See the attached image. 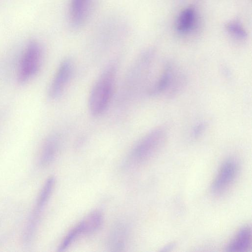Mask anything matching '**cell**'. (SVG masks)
<instances>
[{
  "mask_svg": "<svg viewBox=\"0 0 252 252\" xmlns=\"http://www.w3.org/2000/svg\"><path fill=\"white\" fill-rule=\"evenodd\" d=\"M116 76L114 64L107 66L93 86L89 96V109L93 116L102 115L107 109L113 96Z\"/></svg>",
  "mask_w": 252,
  "mask_h": 252,
  "instance_id": "obj_1",
  "label": "cell"
},
{
  "mask_svg": "<svg viewBox=\"0 0 252 252\" xmlns=\"http://www.w3.org/2000/svg\"><path fill=\"white\" fill-rule=\"evenodd\" d=\"M167 138V133L163 128L158 127L150 131L132 148L127 158V163L136 165L150 160L160 153Z\"/></svg>",
  "mask_w": 252,
  "mask_h": 252,
  "instance_id": "obj_2",
  "label": "cell"
},
{
  "mask_svg": "<svg viewBox=\"0 0 252 252\" xmlns=\"http://www.w3.org/2000/svg\"><path fill=\"white\" fill-rule=\"evenodd\" d=\"M42 62V50L35 41L30 42L21 57L17 78L20 83L30 80L38 72Z\"/></svg>",
  "mask_w": 252,
  "mask_h": 252,
  "instance_id": "obj_3",
  "label": "cell"
},
{
  "mask_svg": "<svg viewBox=\"0 0 252 252\" xmlns=\"http://www.w3.org/2000/svg\"><path fill=\"white\" fill-rule=\"evenodd\" d=\"M238 164L233 158L224 161L220 166L211 186L212 192L216 195L225 192L235 181L238 173Z\"/></svg>",
  "mask_w": 252,
  "mask_h": 252,
  "instance_id": "obj_4",
  "label": "cell"
},
{
  "mask_svg": "<svg viewBox=\"0 0 252 252\" xmlns=\"http://www.w3.org/2000/svg\"><path fill=\"white\" fill-rule=\"evenodd\" d=\"M73 70V64L70 59L61 63L48 88V96L50 99H56L62 94L72 77Z\"/></svg>",
  "mask_w": 252,
  "mask_h": 252,
  "instance_id": "obj_5",
  "label": "cell"
},
{
  "mask_svg": "<svg viewBox=\"0 0 252 252\" xmlns=\"http://www.w3.org/2000/svg\"><path fill=\"white\" fill-rule=\"evenodd\" d=\"M175 73L172 64L168 63L165 65L160 77L149 90L150 95H156L164 93L170 89V93L173 94L176 86L179 87L176 82L179 81Z\"/></svg>",
  "mask_w": 252,
  "mask_h": 252,
  "instance_id": "obj_6",
  "label": "cell"
},
{
  "mask_svg": "<svg viewBox=\"0 0 252 252\" xmlns=\"http://www.w3.org/2000/svg\"><path fill=\"white\" fill-rule=\"evenodd\" d=\"M93 0H71L69 19L74 28L83 26L87 20L92 7Z\"/></svg>",
  "mask_w": 252,
  "mask_h": 252,
  "instance_id": "obj_7",
  "label": "cell"
},
{
  "mask_svg": "<svg viewBox=\"0 0 252 252\" xmlns=\"http://www.w3.org/2000/svg\"><path fill=\"white\" fill-rule=\"evenodd\" d=\"M252 244V231L249 225L242 226L227 245L226 251L229 252L247 251Z\"/></svg>",
  "mask_w": 252,
  "mask_h": 252,
  "instance_id": "obj_8",
  "label": "cell"
},
{
  "mask_svg": "<svg viewBox=\"0 0 252 252\" xmlns=\"http://www.w3.org/2000/svg\"><path fill=\"white\" fill-rule=\"evenodd\" d=\"M60 138L57 134L49 136L42 147L39 156L41 165L46 166L51 164L56 158L60 147Z\"/></svg>",
  "mask_w": 252,
  "mask_h": 252,
  "instance_id": "obj_9",
  "label": "cell"
},
{
  "mask_svg": "<svg viewBox=\"0 0 252 252\" xmlns=\"http://www.w3.org/2000/svg\"><path fill=\"white\" fill-rule=\"evenodd\" d=\"M55 185V178L50 176L46 181L37 199L36 206L30 218L39 221L42 212L48 202Z\"/></svg>",
  "mask_w": 252,
  "mask_h": 252,
  "instance_id": "obj_10",
  "label": "cell"
},
{
  "mask_svg": "<svg viewBox=\"0 0 252 252\" xmlns=\"http://www.w3.org/2000/svg\"><path fill=\"white\" fill-rule=\"evenodd\" d=\"M103 221V216L98 211H94L89 214L75 228L79 236L92 233L97 230Z\"/></svg>",
  "mask_w": 252,
  "mask_h": 252,
  "instance_id": "obj_11",
  "label": "cell"
},
{
  "mask_svg": "<svg viewBox=\"0 0 252 252\" xmlns=\"http://www.w3.org/2000/svg\"><path fill=\"white\" fill-rule=\"evenodd\" d=\"M126 230L121 224H117L112 230L109 239V246L112 251H122L125 247Z\"/></svg>",
  "mask_w": 252,
  "mask_h": 252,
  "instance_id": "obj_12",
  "label": "cell"
},
{
  "mask_svg": "<svg viewBox=\"0 0 252 252\" xmlns=\"http://www.w3.org/2000/svg\"><path fill=\"white\" fill-rule=\"evenodd\" d=\"M196 14L194 9L189 7L183 10L179 14L176 23L178 31L185 32L191 30L194 26Z\"/></svg>",
  "mask_w": 252,
  "mask_h": 252,
  "instance_id": "obj_13",
  "label": "cell"
},
{
  "mask_svg": "<svg viewBox=\"0 0 252 252\" xmlns=\"http://www.w3.org/2000/svg\"><path fill=\"white\" fill-rule=\"evenodd\" d=\"M226 28L227 31L237 38L244 39L247 36V32L243 27L236 22L228 23L226 26Z\"/></svg>",
  "mask_w": 252,
  "mask_h": 252,
  "instance_id": "obj_14",
  "label": "cell"
},
{
  "mask_svg": "<svg viewBox=\"0 0 252 252\" xmlns=\"http://www.w3.org/2000/svg\"><path fill=\"white\" fill-rule=\"evenodd\" d=\"M206 124L204 123H199L196 125L193 128L192 131V135L195 137L200 136L205 130Z\"/></svg>",
  "mask_w": 252,
  "mask_h": 252,
  "instance_id": "obj_15",
  "label": "cell"
}]
</instances>
